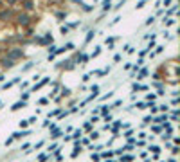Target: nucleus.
Instances as JSON below:
<instances>
[{
  "mask_svg": "<svg viewBox=\"0 0 180 162\" xmlns=\"http://www.w3.org/2000/svg\"><path fill=\"white\" fill-rule=\"evenodd\" d=\"M25 105H23V101H20V103H16L15 106H13V110H18V108H23Z\"/></svg>",
  "mask_w": 180,
  "mask_h": 162,
  "instance_id": "obj_1",
  "label": "nucleus"
},
{
  "mask_svg": "<svg viewBox=\"0 0 180 162\" xmlns=\"http://www.w3.org/2000/svg\"><path fill=\"white\" fill-rule=\"evenodd\" d=\"M18 22H20V23H27V16H25V15H23V16H18Z\"/></svg>",
  "mask_w": 180,
  "mask_h": 162,
  "instance_id": "obj_2",
  "label": "nucleus"
},
{
  "mask_svg": "<svg viewBox=\"0 0 180 162\" xmlns=\"http://www.w3.org/2000/svg\"><path fill=\"white\" fill-rule=\"evenodd\" d=\"M103 6H105V9H108V7H110V0H105V4H103Z\"/></svg>",
  "mask_w": 180,
  "mask_h": 162,
  "instance_id": "obj_3",
  "label": "nucleus"
},
{
  "mask_svg": "<svg viewBox=\"0 0 180 162\" xmlns=\"http://www.w3.org/2000/svg\"><path fill=\"white\" fill-rule=\"evenodd\" d=\"M110 162H112V160H110Z\"/></svg>",
  "mask_w": 180,
  "mask_h": 162,
  "instance_id": "obj_4",
  "label": "nucleus"
}]
</instances>
